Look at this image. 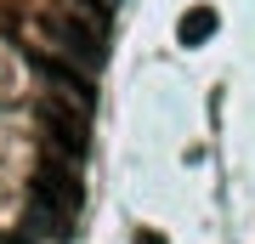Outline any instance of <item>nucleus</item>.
Masks as SVG:
<instances>
[{
	"label": "nucleus",
	"mask_w": 255,
	"mask_h": 244,
	"mask_svg": "<svg viewBox=\"0 0 255 244\" xmlns=\"http://www.w3.org/2000/svg\"><path fill=\"white\" fill-rule=\"evenodd\" d=\"M74 216H80V182H74V159L46 154L34 171V193H28V227L51 239L74 233Z\"/></svg>",
	"instance_id": "obj_1"
},
{
	"label": "nucleus",
	"mask_w": 255,
	"mask_h": 244,
	"mask_svg": "<svg viewBox=\"0 0 255 244\" xmlns=\"http://www.w3.org/2000/svg\"><path fill=\"white\" fill-rule=\"evenodd\" d=\"M46 28H51V40L68 57H80L85 68H97L102 51H108V0H57Z\"/></svg>",
	"instance_id": "obj_2"
},
{
	"label": "nucleus",
	"mask_w": 255,
	"mask_h": 244,
	"mask_svg": "<svg viewBox=\"0 0 255 244\" xmlns=\"http://www.w3.org/2000/svg\"><path fill=\"white\" fill-rule=\"evenodd\" d=\"M40 125H46V136H51V154H63V159L85 154V108L74 114L68 102H46V108H40Z\"/></svg>",
	"instance_id": "obj_3"
},
{
	"label": "nucleus",
	"mask_w": 255,
	"mask_h": 244,
	"mask_svg": "<svg viewBox=\"0 0 255 244\" xmlns=\"http://www.w3.org/2000/svg\"><path fill=\"white\" fill-rule=\"evenodd\" d=\"M216 28H221L216 6H193V11H182V23H176V40H182V45H204Z\"/></svg>",
	"instance_id": "obj_4"
},
{
	"label": "nucleus",
	"mask_w": 255,
	"mask_h": 244,
	"mask_svg": "<svg viewBox=\"0 0 255 244\" xmlns=\"http://www.w3.org/2000/svg\"><path fill=\"white\" fill-rule=\"evenodd\" d=\"M34 68H40V74H51V80L63 85L68 97L80 102V108H85V102H91V85H85V80H80V74H74V68H63V63H51V57H34Z\"/></svg>",
	"instance_id": "obj_5"
},
{
	"label": "nucleus",
	"mask_w": 255,
	"mask_h": 244,
	"mask_svg": "<svg viewBox=\"0 0 255 244\" xmlns=\"http://www.w3.org/2000/svg\"><path fill=\"white\" fill-rule=\"evenodd\" d=\"M136 244H164V233H153V227H147V233H136Z\"/></svg>",
	"instance_id": "obj_6"
},
{
	"label": "nucleus",
	"mask_w": 255,
	"mask_h": 244,
	"mask_svg": "<svg viewBox=\"0 0 255 244\" xmlns=\"http://www.w3.org/2000/svg\"><path fill=\"white\" fill-rule=\"evenodd\" d=\"M17 244H23V239H17Z\"/></svg>",
	"instance_id": "obj_7"
}]
</instances>
